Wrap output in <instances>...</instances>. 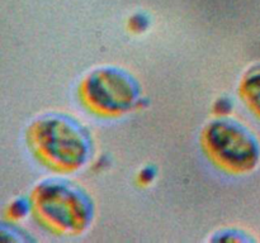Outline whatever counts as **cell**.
<instances>
[{
	"label": "cell",
	"instance_id": "1",
	"mask_svg": "<svg viewBox=\"0 0 260 243\" xmlns=\"http://www.w3.org/2000/svg\"><path fill=\"white\" fill-rule=\"evenodd\" d=\"M28 143L37 158L57 172H74L89 161L93 149L89 132L71 116L51 113L28 129Z\"/></svg>",
	"mask_w": 260,
	"mask_h": 243
},
{
	"label": "cell",
	"instance_id": "2",
	"mask_svg": "<svg viewBox=\"0 0 260 243\" xmlns=\"http://www.w3.org/2000/svg\"><path fill=\"white\" fill-rule=\"evenodd\" d=\"M30 205L41 224L57 234L83 233L94 218L90 195L68 180L48 179L38 184Z\"/></svg>",
	"mask_w": 260,
	"mask_h": 243
},
{
	"label": "cell",
	"instance_id": "3",
	"mask_svg": "<svg viewBox=\"0 0 260 243\" xmlns=\"http://www.w3.org/2000/svg\"><path fill=\"white\" fill-rule=\"evenodd\" d=\"M201 146L208 158L230 174H245L258 165L260 147L250 129L230 118L211 120L201 133Z\"/></svg>",
	"mask_w": 260,
	"mask_h": 243
},
{
	"label": "cell",
	"instance_id": "4",
	"mask_svg": "<svg viewBox=\"0 0 260 243\" xmlns=\"http://www.w3.org/2000/svg\"><path fill=\"white\" fill-rule=\"evenodd\" d=\"M136 78L119 67L107 66L91 71L79 88L84 105L102 116H118L131 111L140 101Z\"/></svg>",
	"mask_w": 260,
	"mask_h": 243
},
{
	"label": "cell",
	"instance_id": "5",
	"mask_svg": "<svg viewBox=\"0 0 260 243\" xmlns=\"http://www.w3.org/2000/svg\"><path fill=\"white\" fill-rule=\"evenodd\" d=\"M240 94L249 108L260 116V65L246 71L240 84Z\"/></svg>",
	"mask_w": 260,
	"mask_h": 243
}]
</instances>
